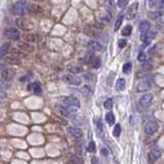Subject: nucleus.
<instances>
[{"mask_svg": "<svg viewBox=\"0 0 164 164\" xmlns=\"http://www.w3.org/2000/svg\"><path fill=\"white\" fill-rule=\"evenodd\" d=\"M16 24L19 28L23 29L25 31H30L33 29V23H32L29 19L26 18H19L16 20Z\"/></svg>", "mask_w": 164, "mask_h": 164, "instance_id": "obj_1", "label": "nucleus"}, {"mask_svg": "<svg viewBox=\"0 0 164 164\" xmlns=\"http://www.w3.org/2000/svg\"><path fill=\"white\" fill-rule=\"evenodd\" d=\"M26 12V2L24 0H20L16 2L12 7V12L17 16H23Z\"/></svg>", "mask_w": 164, "mask_h": 164, "instance_id": "obj_2", "label": "nucleus"}, {"mask_svg": "<svg viewBox=\"0 0 164 164\" xmlns=\"http://www.w3.org/2000/svg\"><path fill=\"white\" fill-rule=\"evenodd\" d=\"M63 105H67V106H71V107H74V109H78L81 106V103H80V100L77 99V97L74 96H67V97H64L63 100Z\"/></svg>", "mask_w": 164, "mask_h": 164, "instance_id": "obj_3", "label": "nucleus"}, {"mask_svg": "<svg viewBox=\"0 0 164 164\" xmlns=\"http://www.w3.org/2000/svg\"><path fill=\"white\" fill-rule=\"evenodd\" d=\"M65 83L68 85H71V86H80L82 84V80L77 75H70V74H66L62 77Z\"/></svg>", "mask_w": 164, "mask_h": 164, "instance_id": "obj_4", "label": "nucleus"}, {"mask_svg": "<svg viewBox=\"0 0 164 164\" xmlns=\"http://www.w3.org/2000/svg\"><path fill=\"white\" fill-rule=\"evenodd\" d=\"M59 111L63 117H73L77 113V109L67 105H60L59 106Z\"/></svg>", "mask_w": 164, "mask_h": 164, "instance_id": "obj_5", "label": "nucleus"}, {"mask_svg": "<svg viewBox=\"0 0 164 164\" xmlns=\"http://www.w3.org/2000/svg\"><path fill=\"white\" fill-rule=\"evenodd\" d=\"M137 12H138V3H137V2H134L133 4H131L130 7L128 8V11H127V12H126V19L131 20V19L135 18Z\"/></svg>", "mask_w": 164, "mask_h": 164, "instance_id": "obj_6", "label": "nucleus"}, {"mask_svg": "<svg viewBox=\"0 0 164 164\" xmlns=\"http://www.w3.org/2000/svg\"><path fill=\"white\" fill-rule=\"evenodd\" d=\"M156 36V32L155 31H148L145 33H142L140 35V39L145 42V45H150L152 39H154Z\"/></svg>", "mask_w": 164, "mask_h": 164, "instance_id": "obj_7", "label": "nucleus"}, {"mask_svg": "<svg viewBox=\"0 0 164 164\" xmlns=\"http://www.w3.org/2000/svg\"><path fill=\"white\" fill-rule=\"evenodd\" d=\"M28 12L32 16L37 17V16L41 15L42 12H44V8L38 4H31V5H29V7H28Z\"/></svg>", "mask_w": 164, "mask_h": 164, "instance_id": "obj_8", "label": "nucleus"}, {"mask_svg": "<svg viewBox=\"0 0 164 164\" xmlns=\"http://www.w3.org/2000/svg\"><path fill=\"white\" fill-rule=\"evenodd\" d=\"M5 34L9 39L15 40V41L19 40V38H20V32L18 29H16V28H8L7 30H6Z\"/></svg>", "mask_w": 164, "mask_h": 164, "instance_id": "obj_9", "label": "nucleus"}, {"mask_svg": "<svg viewBox=\"0 0 164 164\" xmlns=\"http://www.w3.org/2000/svg\"><path fill=\"white\" fill-rule=\"evenodd\" d=\"M158 130V124L155 122H149L147 123V125L145 127V132L148 135H152V134L156 133Z\"/></svg>", "mask_w": 164, "mask_h": 164, "instance_id": "obj_10", "label": "nucleus"}, {"mask_svg": "<svg viewBox=\"0 0 164 164\" xmlns=\"http://www.w3.org/2000/svg\"><path fill=\"white\" fill-rule=\"evenodd\" d=\"M1 74L5 81H11L16 75V69H14V68H6V69L2 71Z\"/></svg>", "mask_w": 164, "mask_h": 164, "instance_id": "obj_11", "label": "nucleus"}, {"mask_svg": "<svg viewBox=\"0 0 164 164\" xmlns=\"http://www.w3.org/2000/svg\"><path fill=\"white\" fill-rule=\"evenodd\" d=\"M67 132L73 137H74V138H81L83 136V131L80 128H77V127H68Z\"/></svg>", "mask_w": 164, "mask_h": 164, "instance_id": "obj_12", "label": "nucleus"}, {"mask_svg": "<svg viewBox=\"0 0 164 164\" xmlns=\"http://www.w3.org/2000/svg\"><path fill=\"white\" fill-rule=\"evenodd\" d=\"M152 100H153V95L152 94H145L139 99V103H140V105L142 106L147 107L152 103Z\"/></svg>", "mask_w": 164, "mask_h": 164, "instance_id": "obj_13", "label": "nucleus"}, {"mask_svg": "<svg viewBox=\"0 0 164 164\" xmlns=\"http://www.w3.org/2000/svg\"><path fill=\"white\" fill-rule=\"evenodd\" d=\"M151 88H152V84H151L150 82L145 81V82H142L140 84H138V86H137L136 90H137V92L142 93V92H147V91H149Z\"/></svg>", "mask_w": 164, "mask_h": 164, "instance_id": "obj_14", "label": "nucleus"}, {"mask_svg": "<svg viewBox=\"0 0 164 164\" xmlns=\"http://www.w3.org/2000/svg\"><path fill=\"white\" fill-rule=\"evenodd\" d=\"M85 32H86L88 35L93 36V37L99 36V33H100V32L98 31L95 27H93V26H88V27H86V29H85Z\"/></svg>", "mask_w": 164, "mask_h": 164, "instance_id": "obj_15", "label": "nucleus"}, {"mask_svg": "<svg viewBox=\"0 0 164 164\" xmlns=\"http://www.w3.org/2000/svg\"><path fill=\"white\" fill-rule=\"evenodd\" d=\"M88 47L90 49H92L93 51H101L103 49L102 45L100 42H98L96 40H90L89 44H88Z\"/></svg>", "mask_w": 164, "mask_h": 164, "instance_id": "obj_16", "label": "nucleus"}, {"mask_svg": "<svg viewBox=\"0 0 164 164\" xmlns=\"http://www.w3.org/2000/svg\"><path fill=\"white\" fill-rule=\"evenodd\" d=\"M151 29V24L149 21H147V20H143V21L140 22L139 24V30L142 33H145V32L150 31Z\"/></svg>", "mask_w": 164, "mask_h": 164, "instance_id": "obj_17", "label": "nucleus"}, {"mask_svg": "<svg viewBox=\"0 0 164 164\" xmlns=\"http://www.w3.org/2000/svg\"><path fill=\"white\" fill-rule=\"evenodd\" d=\"M67 69L73 73H82L83 71V67L81 65H77V64H69L67 66Z\"/></svg>", "mask_w": 164, "mask_h": 164, "instance_id": "obj_18", "label": "nucleus"}, {"mask_svg": "<svg viewBox=\"0 0 164 164\" xmlns=\"http://www.w3.org/2000/svg\"><path fill=\"white\" fill-rule=\"evenodd\" d=\"M160 157H161V152H160L159 150H153L149 155V158L151 161H156V160H158Z\"/></svg>", "mask_w": 164, "mask_h": 164, "instance_id": "obj_19", "label": "nucleus"}, {"mask_svg": "<svg viewBox=\"0 0 164 164\" xmlns=\"http://www.w3.org/2000/svg\"><path fill=\"white\" fill-rule=\"evenodd\" d=\"M8 50H9L8 44H3L1 47H0V59L5 57V55L8 53Z\"/></svg>", "mask_w": 164, "mask_h": 164, "instance_id": "obj_20", "label": "nucleus"}, {"mask_svg": "<svg viewBox=\"0 0 164 164\" xmlns=\"http://www.w3.org/2000/svg\"><path fill=\"white\" fill-rule=\"evenodd\" d=\"M125 85H126V82L124 78H119L116 83V90L117 91H123L125 89Z\"/></svg>", "mask_w": 164, "mask_h": 164, "instance_id": "obj_21", "label": "nucleus"}, {"mask_svg": "<svg viewBox=\"0 0 164 164\" xmlns=\"http://www.w3.org/2000/svg\"><path fill=\"white\" fill-rule=\"evenodd\" d=\"M91 65H92V67L95 68V69H97V68H99L100 67V65H101V60H100V58L99 57H93L91 59Z\"/></svg>", "mask_w": 164, "mask_h": 164, "instance_id": "obj_22", "label": "nucleus"}, {"mask_svg": "<svg viewBox=\"0 0 164 164\" xmlns=\"http://www.w3.org/2000/svg\"><path fill=\"white\" fill-rule=\"evenodd\" d=\"M31 89H32V91H33L35 94H40L41 91H42L40 84H39L38 82H35V83H33L31 85Z\"/></svg>", "mask_w": 164, "mask_h": 164, "instance_id": "obj_23", "label": "nucleus"}, {"mask_svg": "<svg viewBox=\"0 0 164 164\" xmlns=\"http://www.w3.org/2000/svg\"><path fill=\"white\" fill-rule=\"evenodd\" d=\"M105 121L109 125H114L115 124V116L111 113H107L105 115Z\"/></svg>", "mask_w": 164, "mask_h": 164, "instance_id": "obj_24", "label": "nucleus"}, {"mask_svg": "<svg viewBox=\"0 0 164 164\" xmlns=\"http://www.w3.org/2000/svg\"><path fill=\"white\" fill-rule=\"evenodd\" d=\"M131 32H132V26L127 25L122 30V35L123 36H129V35L131 34Z\"/></svg>", "mask_w": 164, "mask_h": 164, "instance_id": "obj_25", "label": "nucleus"}, {"mask_svg": "<svg viewBox=\"0 0 164 164\" xmlns=\"http://www.w3.org/2000/svg\"><path fill=\"white\" fill-rule=\"evenodd\" d=\"M24 39L27 42H35L36 41V35L35 34H25Z\"/></svg>", "mask_w": 164, "mask_h": 164, "instance_id": "obj_26", "label": "nucleus"}, {"mask_svg": "<svg viewBox=\"0 0 164 164\" xmlns=\"http://www.w3.org/2000/svg\"><path fill=\"white\" fill-rule=\"evenodd\" d=\"M11 87V85H9L7 82H6L4 78H1L0 77V89H8V88Z\"/></svg>", "mask_w": 164, "mask_h": 164, "instance_id": "obj_27", "label": "nucleus"}, {"mask_svg": "<svg viewBox=\"0 0 164 164\" xmlns=\"http://www.w3.org/2000/svg\"><path fill=\"white\" fill-rule=\"evenodd\" d=\"M5 60L9 64H19L20 63V60L17 57H8V58H6Z\"/></svg>", "mask_w": 164, "mask_h": 164, "instance_id": "obj_28", "label": "nucleus"}, {"mask_svg": "<svg viewBox=\"0 0 164 164\" xmlns=\"http://www.w3.org/2000/svg\"><path fill=\"white\" fill-rule=\"evenodd\" d=\"M123 19H124V17L123 16H120L119 18H118V20H117V22H116V24H115V31H117L118 29H119L120 27H121V25H122V23H123Z\"/></svg>", "mask_w": 164, "mask_h": 164, "instance_id": "obj_29", "label": "nucleus"}, {"mask_svg": "<svg viewBox=\"0 0 164 164\" xmlns=\"http://www.w3.org/2000/svg\"><path fill=\"white\" fill-rule=\"evenodd\" d=\"M131 69H132V65H131V63H125L124 64V66H123V73H130V71Z\"/></svg>", "mask_w": 164, "mask_h": 164, "instance_id": "obj_30", "label": "nucleus"}, {"mask_svg": "<svg viewBox=\"0 0 164 164\" xmlns=\"http://www.w3.org/2000/svg\"><path fill=\"white\" fill-rule=\"evenodd\" d=\"M121 125L120 124H117L116 126H115V128H114V131H113V133H114V135L116 136V137H118V136H120V134H121Z\"/></svg>", "mask_w": 164, "mask_h": 164, "instance_id": "obj_31", "label": "nucleus"}, {"mask_svg": "<svg viewBox=\"0 0 164 164\" xmlns=\"http://www.w3.org/2000/svg\"><path fill=\"white\" fill-rule=\"evenodd\" d=\"M137 60H138L139 62H146L148 60V57L143 52H140V53L138 54V56H137Z\"/></svg>", "mask_w": 164, "mask_h": 164, "instance_id": "obj_32", "label": "nucleus"}, {"mask_svg": "<svg viewBox=\"0 0 164 164\" xmlns=\"http://www.w3.org/2000/svg\"><path fill=\"white\" fill-rule=\"evenodd\" d=\"M149 17H150L151 19L157 20V19L161 18V12H150V14H149Z\"/></svg>", "mask_w": 164, "mask_h": 164, "instance_id": "obj_33", "label": "nucleus"}, {"mask_svg": "<svg viewBox=\"0 0 164 164\" xmlns=\"http://www.w3.org/2000/svg\"><path fill=\"white\" fill-rule=\"evenodd\" d=\"M20 48H21L22 50L28 51V52H31L32 50H33V47H31V45H27V44H22V45H20Z\"/></svg>", "mask_w": 164, "mask_h": 164, "instance_id": "obj_34", "label": "nucleus"}, {"mask_svg": "<svg viewBox=\"0 0 164 164\" xmlns=\"http://www.w3.org/2000/svg\"><path fill=\"white\" fill-rule=\"evenodd\" d=\"M104 107L105 109H107V110H110V109H111L113 107V100L110 99V98H109V99H106L105 101H104Z\"/></svg>", "mask_w": 164, "mask_h": 164, "instance_id": "obj_35", "label": "nucleus"}, {"mask_svg": "<svg viewBox=\"0 0 164 164\" xmlns=\"http://www.w3.org/2000/svg\"><path fill=\"white\" fill-rule=\"evenodd\" d=\"M127 2H128V0H118L117 5H118V7L124 8V7H125V6H126Z\"/></svg>", "mask_w": 164, "mask_h": 164, "instance_id": "obj_36", "label": "nucleus"}, {"mask_svg": "<svg viewBox=\"0 0 164 164\" xmlns=\"http://www.w3.org/2000/svg\"><path fill=\"white\" fill-rule=\"evenodd\" d=\"M148 4H149L150 8H153L158 5V0H148Z\"/></svg>", "mask_w": 164, "mask_h": 164, "instance_id": "obj_37", "label": "nucleus"}, {"mask_svg": "<svg viewBox=\"0 0 164 164\" xmlns=\"http://www.w3.org/2000/svg\"><path fill=\"white\" fill-rule=\"evenodd\" d=\"M87 150L89 151V152H94V151L96 150V146H95V143L94 142H90V143L88 145Z\"/></svg>", "mask_w": 164, "mask_h": 164, "instance_id": "obj_38", "label": "nucleus"}, {"mask_svg": "<svg viewBox=\"0 0 164 164\" xmlns=\"http://www.w3.org/2000/svg\"><path fill=\"white\" fill-rule=\"evenodd\" d=\"M127 45V41L126 39H119V41H118V45H119L120 49H123L125 48V45Z\"/></svg>", "mask_w": 164, "mask_h": 164, "instance_id": "obj_39", "label": "nucleus"}, {"mask_svg": "<svg viewBox=\"0 0 164 164\" xmlns=\"http://www.w3.org/2000/svg\"><path fill=\"white\" fill-rule=\"evenodd\" d=\"M6 97H7V95H6L5 92L2 89H0V99H4V98H6Z\"/></svg>", "mask_w": 164, "mask_h": 164, "instance_id": "obj_40", "label": "nucleus"}, {"mask_svg": "<svg viewBox=\"0 0 164 164\" xmlns=\"http://www.w3.org/2000/svg\"><path fill=\"white\" fill-rule=\"evenodd\" d=\"M97 128H98V130H102V122H101V120H98L97 121Z\"/></svg>", "mask_w": 164, "mask_h": 164, "instance_id": "obj_41", "label": "nucleus"}, {"mask_svg": "<svg viewBox=\"0 0 164 164\" xmlns=\"http://www.w3.org/2000/svg\"><path fill=\"white\" fill-rule=\"evenodd\" d=\"M91 162L93 163V164H98V159L96 158V157H92Z\"/></svg>", "mask_w": 164, "mask_h": 164, "instance_id": "obj_42", "label": "nucleus"}, {"mask_svg": "<svg viewBox=\"0 0 164 164\" xmlns=\"http://www.w3.org/2000/svg\"><path fill=\"white\" fill-rule=\"evenodd\" d=\"M106 4L109 6H113L114 5V0H105Z\"/></svg>", "mask_w": 164, "mask_h": 164, "instance_id": "obj_43", "label": "nucleus"}, {"mask_svg": "<svg viewBox=\"0 0 164 164\" xmlns=\"http://www.w3.org/2000/svg\"><path fill=\"white\" fill-rule=\"evenodd\" d=\"M6 69V67H5V65L4 64H0V73H2L3 70Z\"/></svg>", "mask_w": 164, "mask_h": 164, "instance_id": "obj_44", "label": "nucleus"}, {"mask_svg": "<svg viewBox=\"0 0 164 164\" xmlns=\"http://www.w3.org/2000/svg\"><path fill=\"white\" fill-rule=\"evenodd\" d=\"M101 154H102V155H104V156H106L109 153H107V151L105 149H102V150H101Z\"/></svg>", "mask_w": 164, "mask_h": 164, "instance_id": "obj_45", "label": "nucleus"}, {"mask_svg": "<svg viewBox=\"0 0 164 164\" xmlns=\"http://www.w3.org/2000/svg\"><path fill=\"white\" fill-rule=\"evenodd\" d=\"M155 49H156V47H153V48L149 51V53H150V54H154V52H155Z\"/></svg>", "mask_w": 164, "mask_h": 164, "instance_id": "obj_46", "label": "nucleus"}, {"mask_svg": "<svg viewBox=\"0 0 164 164\" xmlns=\"http://www.w3.org/2000/svg\"><path fill=\"white\" fill-rule=\"evenodd\" d=\"M33 1H37V2H39V1H44V0H33Z\"/></svg>", "mask_w": 164, "mask_h": 164, "instance_id": "obj_47", "label": "nucleus"}, {"mask_svg": "<svg viewBox=\"0 0 164 164\" xmlns=\"http://www.w3.org/2000/svg\"><path fill=\"white\" fill-rule=\"evenodd\" d=\"M0 103H1V100H0Z\"/></svg>", "mask_w": 164, "mask_h": 164, "instance_id": "obj_48", "label": "nucleus"}]
</instances>
